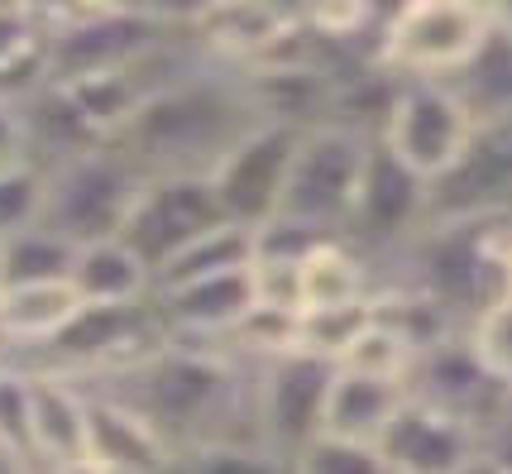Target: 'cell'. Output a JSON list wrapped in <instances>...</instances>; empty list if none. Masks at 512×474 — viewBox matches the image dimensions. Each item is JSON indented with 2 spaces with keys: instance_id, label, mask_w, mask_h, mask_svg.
Wrapping results in <instances>:
<instances>
[{
  "instance_id": "obj_1",
  "label": "cell",
  "mask_w": 512,
  "mask_h": 474,
  "mask_svg": "<svg viewBox=\"0 0 512 474\" xmlns=\"http://www.w3.org/2000/svg\"><path fill=\"white\" fill-rule=\"evenodd\" d=\"M264 115L249 96V82H225L206 72H182L178 82L154 91L130 125L111 135V144L130 158L144 178L154 173H197L211 178L235 139Z\"/></svg>"
},
{
  "instance_id": "obj_2",
  "label": "cell",
  "mask_w": 512,
  "mask_h": 474,
  "mask_svg": "<svg viewBox=\"0 0 512 474\" xmlns=\"http://www.w3.org/2000/svg\"><path fill=\"white\" fill-rule=\"evenodd\" d=\"M139 187H144V173L115 149L111 139H101V144H91V149L48 168V197L39 226H48L72 245L120 235Z\"/></svg>"
},
{
  "instance_id": "obj_3",
  "label": "cell",
  "mask_w": 512,
  "mask_h": 474,
  "mask_svg": "<svg viewBox=\"0 0 512 474\" xmlns=\"http://www.w3.org/2000/svg\"><path fill=\"white\" fill-rule=\"evenodd\" d=\"M369 144H374V135H364L355 125H340V120L307 125L302 139H297V149H292V168H288V182H283L278 216H292V221L321 226L331 235H345Z\"/></svg>"
},
{
  "instance_id": "obj_4",
  "label": "cell",
  "mask_w": 512,
  "mask_h": 474,
  "mask_svg": "<svg viewBox=\"0 0 512 474\" xmlns=\"http://www.w3.org/2000/svg\"><path fill=\"white\" fill-rule=\"evenodd\" d=\"M503 216H512V115L474 125L460 158L426 187V226L503 221Z\"/></svg>"
},
{
  "instance_id": "obj_5",
  "label": "cell",
  "mask_w": 512,
  "mask_h": 474,
  "mask_svg": "<svg viewBox=\"0 0 512 474\" xmlns=\"http://www.w3.org/2000/svg\"><path fill=\"white\" fill-rule=\"evenodd\" d=\"M484 0H407L383 29V68L398 77H446L484 39Z\"/></svg>"
},
{
  "instance_id": "obj_6",
  "label": "cell",
  "mask_w": 512,
  "mask_h": 474,
  "mask_svg": "<svg viewBox=\"0 0 512 474\" xmlns=\"http://www.w3.org/2000/svg\"><path fill=\"white\" fill-rule=\"evenodd\" d=\"M469 130H474V120L450 96L441 77H398L388 115L379 125V139L412 173H422L431 182L460 158Z\"/></svg>"
},
{
  "instance_id": "obj_7",
  "label": "cell",
  "mask_w": 512,
  "mask_h": 474,
  "mask_svg": "<svg viewBox=\"0 0 512 474\" xmlns=\"http://www.w3.org/2000/svg\"><path fill=\"white\" fill-rule=\"evenodd\" d=\"M221 221L225 211L216 202L211 178H197V173H154L139 187L130 216L120 226V240L158 273L178 249H187L197 235H206Z\"/></svg>"
},
{
  "instance_id": "obj_8",
  "label": "cell",
  "mask_w": 512,
  "mask_h": 474,
  "mask_svg": "<svg viewBox=\"0 0 512 474\" xmlns=\"http://www.w3.org/2000/svg\"><path fill=\"white\" fill-rule=\"evenodd\" d=\"M426 187L431 182L422 173H412L383 139H374L340 240L359 245V254L364 249H383V254L407 249L426 226Z\"/></svg>"
},
{
  "instance_id": "obj_9",
  "label": "cell",
  "mask_w": 512,
  "mask_h": 474,
  "mask_svg": "<svg viewBox=\"0 0 512 474\" xmlns=\"http://www.w3.org/2000/svg\"><path fill=\"white\" fill-rule=\"evenodd\" d=\"M297 139H302V125L268 120V115L235 139V149L211 168V187H216V202H221L225 221L254 230L264 226L268 216H278Z\"/></svg>"
},
{
  "instance_id": "obj_10",
  "label": "cell",
  "mask_w": 512,
  "mask_h": 474,
  "mask_svg": "<svg viewBox=\"0 0 512 474\" xmlns=\"http://www.w3.org/2000/svg\"><path fill=\"white\" fill-rule=\"evenodd\" d=\"M331 374L335 364L307 350H288L278 360L254 364V412H259V436L268 451L292 460L307 441L321 436Z\"/></svg>"
},
{
  "instance_id": "obj_11",
  "label": "cell",
  "mask_w": 512,
  "mask_h": 474,
  "mask_svg": "<svg viewBox=\"0 0 512 474\" xmlns=\"http://www.w3.org/2000/svg\"><path fill=\"white\" fill-rule=\"evenodd\" d=\"M168 34V24L149 20L144 10H111L96 20L67 24L48 34V82L67 87L96 72H120L139 63L144 53H154Z\"/></svg>"
},
{
  "instance_id": "obj_12",
  "label": "cell",
  "mask_w": 512,
  "mask_h": 474,
  "mask_svg": "<svg viewBox=\"0 0 512 474\" xmlns=\"http://www.w3.org/2000/svg\"><path fill=\"white\" fill-rule=\"evenodd\" d=\"M474 446L479 441L460 417H450L446 407L426 403L417 393L402 398L393 422L379 436V455L393 474H450Z\"/></svg>"
},
{
  "instance_id": "obj_13",
  "label": "cell",
  "mask_w": 512,
  "mask_h": 474,
  "mask_svg": "<svg viewBox=\"0 0 512 474\" xmlns=\"http://www.w3.org/2000/svg\"><path fill=\"white\" fill-rule=\"evenodd\" d=\"M154 307L173 340H225L254 307V273L225 269L154 288Z\"/></svg>"
},
{
  "instance_id": "obj_14",
  "label": "cell",
  "mask_w": 512,
  "mask_h": 474,
  "mask_svg": "<svg viewBox=\"0 0 512 474\" xmlns=\"http://www.w3.org/2000/svg\"><path fill=\"white\" fill-rule=\"evenodd\" d=\"M87 465H120V470L173 474L178 451L163 431L125 398L87 393Z\"/></svg>"
},
{
  "instance_id": "obj_15",
  "label": "cell",
  "mask_w": 512,
  "mask_h": 474,
  "mask_svg": "<svg viewBox=\"0 0 512 474\" xmlns=\"http://www.w3.org/2000/svg\"><path fill=\"white\" fill-rule=\"evenodd\" d=\"M29 417H34L39 474L87 460V393L72 374L29 369Z\"/></svg>"
},
{
  "instance_id": "obj_16",
  "label": "cell",
  "mask_w": 512,
  "mask_h": 474,
  "mask_svg": "<svg viewBox=\"0 0 512 474\" xmlns=\"http://www.w3.org/2000/svg\"><path fill=\"white\" fill-rule=\"evenodd\" d=\"M402 398H407V384H398V379H379V374H359V369H340L335 364L331 388H326L321 436L379 446L383 427L393 422Z\"/></svg>"
},
{
  "instance_id": "obj_17",
  "label": "cell",
  "mask_w": 512,
  "mask_h": 474,
  "mask_svg": "<svg viewBox=\"0 0 512 474\" xmlns=\"http://www.w3.org/2000/svg\"><path fill=\"white\" fill-rule=\"evenodd\" d=\"M67 283H72V293L82 297L87 307H125V302L154 297V269L120 235L77 245Z\"/></svg>"
},
{
  "instance_id": "obj_18",
  "label": "cell",
  "mask_w": 512,
  "mask_h": 474,
  "mask_svg": "<svg viewBox=\"0 0 512 474\" xmlns=\"http://www.w3.org/2000/svg\"><path fill=\"white\" fill-rule=\"evenodd\" d=\"M450 87V96L465 106V115L474 125H489L512 115V29L493 24L484 29V39L469 48V58L455 72L441 77Z\"/></svg>"
},
{
  "instance_id": "obj_19",
  "label": "cell",
  "mask_w": 512,
  "mask_h": 474,
  "mask_svg": "<svg viewBox=\"0 0 512 474\" xmlns=\"http://www.w3.org/2000/svg\"><path fill=\"white\" fill-rule=\"evenodd\" d=\"M82 297L67 278L53 283H0V345L5 350H44L63 331Z\"/></svg>"
},
{
  "instance_id": "obj_20",
  "label": "cell",
  "mask_w": 512,
  "mask_h": 474,
  "mask_svg": "<svg viewBox=\"0 0 512 474\" xmlns=\"http://www.w3.org/2000/svg\"><path fill=\"white\" fill-rule=\"evenodd\" d=\"M374 293V269L350 240H326L302 259V312L312 307H345V302H364Z\"/></svg>"
},
{
  "instance_id": "obj_21",
  "label": "cell",
  "mask_w": 512,
  "mask_h": 474,
  "mask_svg": "<svg viewBox=\"0 0 512 474\" xmlns=\"http://www.w3.org/2000/svg\"><path fill=\"white\" fill-rule=\"evenodd\" d=\"M245 264H254V230L235 226V221H221V226H211L206 235H197L187 249H178L154 273V288L206 278V273H225V269H245Z\"/></svg>"
},
{
  "instance_id": "obj_22",
  "label": "cell",
  "mask_w": 512,
  "mask_h": 474,
  "mask_svg": "<svg viewBox=\"0 0 512 474\" xmlns=\"http://www.w3.org/2000/svg\"><path fill=\"white\" fill-rule=\"evenodd\" d=\"M417 355H422V345L407 336V326L393 321V316L379 307L374 321H369V326L350 340V350L340 355V369H359V374H379V379H398V384H407Z\"/></svg>"
},
{
  "instance_id": "obj_23",
  "label": "cell",
  "mask_w": 512,
  "mask_h": 474,
  "mask_svg": "<svg viewBox=\"0 0 512 474\" xmlns=\"http://www.w3.org/2000/svg\"><path fill=\"white\" fill-rule=\"evenodd\" d=\"M77 245L53 235L48 226H29L10 240H0V283H53L67 278Z\"/></svg>"
},
{
  "instance_id": "obj_24",
  "label": "cell",
  "mask_w": 512,
  "mask_h": 474,
  "mask_svg": "<svg viewBox=\"0 0 512 474\" xmlns=\"http://www.w3.org/2000/svg\"><path fill=\"white\" fill-rule=\"evenodd\" d=\"M374 312H379V297L345 302V307H312V312H297V350L340 364V355H345L350 340L374 321Z\"/></svg>"
},
{
  "instance_id": "obj_25",
  "label": "cell",
  "mask_w": 512,
  "mask_h": 474,
  "mask_svg": "<svg viewBox=\"0 0 512 474\" xmlns=\"http://www.w3.org/2000/svg\"><path fill=\"white\" fill-rule=\"evenodd\" d=\"M48 197V168L34 158H20L10 168H0V240L20 235V230L44 221Z\"/></svg>"
},
{
  "instance_id": "obj_26",
  "label": "cell",
  "mask_w": 512,
  "mask_h": 474,
  "mask_svg": "<svg viewBox=\"0 0 512 474\" xmlns=\"http://www.w3.org/2000/svg\"><path fill=\"white\" fill-rule=\"evenodd\" d=\"M178 474H292V460L259 441H211L178 460Z\"/></svg>"
},
{
  "instance_id": "obj_27",
  "label": "cell",
  "mask_w": 512,
  "mask_h": 474,
  "mask_svg": "<svg viewBox=\"0 0 512 474\" xmlns=\"http://www.w3.org/2000/svg\"><path fill=\"white\" fill-rule=\"evenodd\" d=\"M292 474H393L379 446L364 441H340V436H316L292 455Z\"/></svg>"
},
{
  "instance_id": "obj_28",
  "label": "cell",
  "mask_w": 512,
  "mask_h": 474,
  "mask_svg": "<svg viewBox=\"0 0 512 474\" xmlns=\"http://www.w3.org/2000/svg\"><path fill=\"white\" fill-rule=\"evenodd\" d=\"M0 446L20 460L24 470L39 474L34 460V417H29V369L10 364L0 374Z\"/></svg>"
},
{
  "instance_id": "obj_29",
  "label": "cell",
  "mask_w": 512,
  "mask_h": 474,
  "mask_svg": "<svg viewBox=\"0 0 512 474\" xmlns=\"http://www.w3.org/2000/svg\"><path fill=\"white\" fill-rule=\"evenodd\" d=\"M465 336L474 345V355L489 364L503 384H512V293L498 297L493 307H484L474 316L465 326Z\"/></svg>"
},
{
  "instance_id": "obj_30",
  "label": "cell",
  "mask_w": 512,
  "mask_h": 474,
  "mask_svg": "<svg viewBox=\"0 0 512 474\" xmlns=\"http://www.w3.org/2000/svg\"><path fill=\"white\" fill-rule=\"evenodd\" d=\"M216 5H221V0H134V10H144L149 20L168 24V29H192V24H206Z\"/></svg>"
},
{
  "instance_id": "obj_31",
  "label": "cell",
  "mask_w": 512,
  "mask_h": 474,
  "mask_svg": "<svg viewBox=\"0 0 512 474\" xmlns=\"http://www.w3.org/2000/svg\"><path fill=\"white\" fill-rule=\"evenodd\" d=\"M450 474H512V470H508V465H503V460H498L493 451H484V446H474V451H469L465 460H460V465H455Z\"/></svg>"
},
{
  "instance_id": "obj_32",
  "label": "cell",
  "mask_w": 512,
  "mask_h": 474,
  "mask_svg": "<svg viewBox=\"0 0 512 474\" xmlns=\"http://www.w3.org/2000/svg\"><path fill=\"white\" fill-rule=\"evenodd\" d=\"M484 10H489L493 24H508L512 29V0H484Z\"/></svg>"
},
{
  "instance_id": "obj_33",
  "label": "cell",
  "mask_w": 512,
  "mask_h": 474,
  "mask_svg": "<svg viewBox=\"0 0 512 474\" xmlns=\"http://www.w3.org/2000/svg\"><path fill=\"white\" fill-rule=\"evenodd\" d=\"M0 474H24V465L10 451H5V446H0Z\"/></svg>"
},
{
  "instance_id": "obj_34",
  "label": "cell",
  "mask_w": 512,
  "mask_h": 474,
  "mask_svg": "<svg viewBox=\"0 0 512 474\" xmlns=\"http://www.w3.org/2000/svg\"><path fill=\"white\" fill-rule=\"evenodd\" d=\"M48 474H96L87 465V460H77V465H58V470H48Z\"/></svg>"
},
{
  "instance_id": "obj_35",
  "label": "cell",
  "mask_w": 512,
  "mask_h": 474,
  "mask_svg": "<svg viewBox=\"0 0 512 474\" xmlns=\"http://www.w3.org/2000/svg\"><path fill=\"white\" fill-rule=\"evenodd\" d=\"M10 364H15V360H10V350H5V345H0V374H5V369H10Z\"/></svg>"
},
{
  "instance_id": "obj_36",
  "label": "cell",
  "mask_w": 512,
  "mask_h": 474,
  "mask_svg": "<svg viewBox=\"0 0 512 474\" xmlns=\"http://www.w3.org/2000/svg\"><path fill=\"white\" fill-rule=\"evenodd\" d=\"M0 5H10V0H0Z\"/></svg>"
},
{
  "instance_id": "obj_37",
  "label": "cell",
  "mask_w": 512,
  "mask_h": 474,
  "mask_svg": "<svg viewBox=\"0 0 512 474\" xmlns=\"http://www.w3.org/2000/svg\"><path fill=\"white\" fill-rule=\"evenodd\" d=\"M24 474H34V470H24Z\"/></svg>"
}]
</instances>
